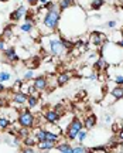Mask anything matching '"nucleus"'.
I'll return each mask as SVG.
<instances>
[{"label":"nucleus","mask_w":123,"mask_h":153,"mask_svg":"<svg viewBox=\"0 0 123 153\" xmlns=\"http://www.w3.org/2000/svg\"><path fill=\"white\" fill-rule=\"evenodd\" d=\"M101 55L109 62V65H116V64L122 62L123 48H120L116 43H112L110 40H107L106 43L102 45Z\"/></svg>","instance_id":"f257e3e1"},{"label":"nucleus","mask_w":123,"mask_h":153,"mask_svg":"<svg viewBox=\"0 0 123 153\" xmlns=\"http://www.w3.org/2000/svg\"><path fill=\"white\" fill-rule=\"evenodd\" d=\"M59 22H61V11H47L45 10V16L43 19V26L45 27L47 33H54L59 28Z\"/></svg>","instance_id":"f03ea898"},{"label":"nucleus","mask_w":123,"mask_h":153,"mask_svg":"<svg viewBox=\"0 0 123 153\" xmlns=\"http://www.w3.org/2000/svg\"><path fill=\"white\" fill-rule=\"evenodd\" d=\"M17 123L23 128H28V129H33L36 126V116L30 112V108H23L17 114Z\"/></svg>","instance_id":"7ed1b4c3"},{"label":"nucleus","mask_w":123,"mask_h":153,"mask_svg":"<svg viewBox=\"0 0 123 153\" xmlns=\"http://www.w3.org/2000/svg\"><path fill=\"white\" fill-rule=\"evenodd\" d=\"M81 129H84V122L78 118V116H74L71 122L68 123V126L65 128V136L68 140H75V137L78 135V132Z\"/></svg>","instance_id":"20e7f679"},{"label":"nucleus","mask_w":123,"mask_h":153,"mask_svg":"<svg viewBox=\"0 0 123 153\" xmlns=\"http://www.w3.org/2000/svg\"><path fill=\"white\" fill-rule=\"evenodd\" d=\"M50 43H48V51L51 55H55V57H59V55H62L67 51L64 48V45H62V41H61V38H55V36H50Z\"/></svg>","instance_id":"39448f33"},{"label":"nucleus","mask_w":123,"mask_h":153,"mask_svg":"<svg viewBox=\"0 0 123 153\" xmlns=\"http://www.w3.org/2000/svg\"><path fill=\"white\" fill-rule=\"evenodd\" d=\"M107 40L109 38H107L106 34L101 33V31H91V34H89V43L96 45V47H102Z\"/></svg>","instance_id":"423d86ee"},{"label":"nucleus","mask_w":123,"mask_h":153,"mask_svg":"<svg viewBox=\"0 0 123 153\" xmlns=\"http://www.w3.org/2000/svg\"><path fill=\"white\" fill-rule=\"evenodd\" d=\"M31 85L37 91H45V89H48V78L45 75L34 76L31 79Z\"/></svg>","instance_id":"0eeeda50"},{"label":"nucleus","mask_w":123,"mask_h":153,"mask_svg":"<svg viewBox=\"0 0 123 153\" xmlns=\"http://www.w3.org/2000/svg\"><path fill=\"white\" fill-rule=\"evenodd\" d=\"M61 118L62 116L59 114H57L54 109H47V111H44V114H43V119L47 123H59Z\"/></svg>","instance_id":"6e6552de"},{"label":"nucleus","mask_w":123,"mask_h":153,"mask_svg":"<svg viewBox=\"0 0 123 153\" xmlns=\"http://www.w3.org/2000/svg\"><path fill=\"white\" fill-rule=\"evenodd\" d=\"M34 27H36L34 19L27 14V16L24 17V23L20 26V31H23V33H31L33 30H34Z\"/></svg>","instance_id":"1a4fd4ad"},{"label":"nucleus","mask_w":123,"mask_h":153,"mask_svg":"<svg viewBox=\"0 0 123 153\" xmlns=\"http://www.w3.org/2000/svg\"><path fill=\"white\" fill-rule=\"evenodd\" d=\"M107 67H109V62H107L103 57H98L96 58V61H93V65H92V68L95 70V71H98V72H101V71H105Z\"/></svg>","instance_id":"9d476101"},{"label":"nucleus","mask_w":123,"mask_h":153,"mask_svg":"<svg viewBox=\"0 0 123 153\" xmlns=\"http://www.w3.org/2000/svg\"><path fill=\"white\" fill-rule=\"evenodd\" d=\"M96 122H98L96 115L89 114L85 118V120H84V128H85L86 131H91L92 128H95V126H96Z\"/></svg>","instance_id":"9b49d317"},{"label":"nucleus","mask_w":123,"mask_h":153,"mask_svg":"<svg viewBox=\"0 0 123 153\" xmlns=\"http://www.w3.org/2000/svg\"><path fill=\"white\" fill-rule=\"evenodd\" d=\"M27 97H28V94H24L21 91L13 92V102L17 105H24L27 102Z\"/></svg>","instance_id":"f8f14e48"},{"label":"nucleus","mask_w":123,"mask_h":153,"mask_svg":"<svg viewBox=\"0 0 123 153\" xmlns=\"http://www.w3.org/2000/svg\"><path fill=\"white\" fill-rule=\"evenodd\" d=\"M76 4V0H59L58 1V7H59V11L64 13L65 10H68L70 7Z\"/></svg>","instance_id":"ddd939ff"},{"label":"nucleus","mask_w":123,"mask_h":153,"mask_svg":"<svg viewBox=\"0 0 123 153\" xmlns=\"http://www.w3.org/2000/svg\"><path fill=\"white\" fill-rule=\"evenodd\" d=\"M71 79V74L70 72H59L58 76H57V85L62 87L65 84H68Z\"/></svg>","instance_id":"4468645a"},{"label":"nucleus","mask_w":123,"mask_h":153,"mask_svg":"<svg viewBox=\"0 0 123 153\" xmlns=\"http://www.w3.org/2000/svg\"><path fill=\"white\" fill-rule=\"evenodd\" d=\"M55 150H58L61 153H72V146L68 142L55 143Z\"/></svg>","instance_id":"2eb2a0df"},{"label":"nucleus","mask_w":123,"mask_h":153,"mask_svg":"<svg viewBox=\"0 0 123 153\" xmlns=\"http://www.w3.org/2000/svg\"><path fill=\"white\" fill-rule=\"evenodd\" d=\"M40 150H53L55 149V143L50 142V140H41V142H37V146Z\"/></svg>","instance_id":"dca6fc26"},{"label":"nucleus","mask_w":123,"mask_h":153,"mask_svg":"<svg viewBox=\"0 0 123 153\" xmlns=\"http://www.w3.org/2000/svg\"><path fill=\"white\" fill-rule=\"evenodd\" d=\"M110 97H112L115 101H118V99H122L123 98V85H118V87H115L110 91Z\"/></svg>","instance_id":"f3484780"},{"label":"nucleus","mask_w":123,"mask_h":153,"mask_svg":"<svg viewBox=\"0 0 123 153\" xmlns=\"http://www.w3.org/2000/svg\"><path fill=\"white\" fill-rule=\"evenodd\" d=\"M37 139L34 135H28V136L23 137V146H33V148H36L37 146Z\"/></svg>","instance_id":"a211bd4d"},{"label":"nucleus","mask_w":123,"mask_h":153,"mask_svg":"<svg viewBox=\"0 0 123 153\" xmlns=\"http://www.w3.org/2000/svg\"><path fill=\"white\" fill-rule=\"evenodd\" d=\"M1 37L4 38V40H11V38L14 37V33H13V26H11V24H7V26L3 28Z\"/></svg>","instance_id":"6ab92c4d"},{"label":"nucleus","mask_w":123,"mask_h":153,"mask_svg":"<svg viewBox=\"0 0 123 153\" xmlns=\"http://www.w3.org/2000/svg\"><path fill=\"white\" fill-rule=\"evenodd\" d=\"M45 129L44 128H37L36 131H34V136L37 139L38 142H41V140H45Z\"/></svg>","instance_id":"aec40b11"},{"label":"nucleus","mask_w":123,"mask_h":153,"mask_svg":"<svg viewBox=\"0 0 123 153\" xmlns=\"http://www.w3.org/2000/svg\"><path fill=\"white\" fill-rule=\"evenodd\" d=\"M16 53H17V51H16V47H13V45H11V47H7V48L3 51V57H4L7 61H10V58L14 54H16Z\"/></svg>","instance_id":"412c9836"},{"label":"nucleus","mask_w":123,"mask_h":153,"mask_svg":"<svg viewBox=\"0 0 123 153\" xmlns=\"http://www.w3.org/2000/svg\"><path fill=\"white\" fill-rule=\"evenodd\" d=\"M113 109H115V112H116L119 116L123 118V98L116 101V104L113 105Z\"/></svg>","instance_id":"4be33fe9"},{"label":"nucleus","mask_w":123,"mask_h":153,"mask_svg":"<svg viewBox=\"0 0 123 153\" xmlns=\"http://www.w3.org/2000/svg\"><path fill=\"white\" fill-rule=\"evenodd\" d=\"M105 6V0H91V10H101Z\"/></svg>","instance_id":"5701e85b"},{"label":"nucleus","mask_w":123,"mask_h":153,"mask_svg":"<svg viewBox=\"0 0 123 153\" xmlns=\"http://www.w3.org/2000/svg\"><path fill=\"white\" fill-rule=\"evenodd\" d=\"M11 125V120L4 118V116H0V131H6L9 126Z\"/></svg>","instance_id":"b1692460"},{"label":"nucleus","mask_w":123,"mask_h":153,"mask_svg":"<svg viewBox=\"0 0 123 153\" xmlns=\"http://www.w3.org/2000/svg\"><path fill=\"white\" fill-rule=\"evenodd\" d=\"M91 152L88 148H85L82 143H79V145H76V146H72V153H88Z\"/></svg>","instance_id":"393cba45"},{"label":"nucleus","mask_w":123,"mask_h":153,"mask_svg":"<svg viewBox=\"0 0 123 153\" xmlns=\"http://www.w3.org/2000/svg\"><path fill=\"white\" fill-rule=\"evenodd\" d=\"M86 136H88V131L84 128V129H81V131L78 132V135H76V137H75V140H78L79 143H82L86 139Z\"/></svg>","instance_id":"a878e982"},{"label":"nucleus","mask_w":123,"mask_h":153,"mask_svg":"<svg viewBox=\"0 0 123 153\" xmlns=\"http://www.w3.org/2000/svg\"><path fill=\"white\" fill-rule=\"evenodd\" d=\"M10 22H13V23H17V22H20V20H21L23 17H21V14H20V13H19V11L17 10H13L10 13Z\"/></svg>","instance_id":"bb28decb"},{"label":"nucleus","mask_w":123,"mask_h":153,"mask_svg":"<svg viewBox=\"0 0 123 153\" xmlns=\"http://www.w3.org/2000/svg\"><path fill=\"white\" fill-rule=\"evenodd\" d=\"M58 139H59L58 135L51 133V132H45V140H50V142H54V143H58Z\"/></svg>","instance_id":"cd10ccee"},{"label":"nucleus","mask_w":123,"mask_h":153,"mask_svg":"<svg viewBox=\"0 0 123 153\" xmlns=\"http://www.w3.org/2000/svg\"><path fill=\"white\" fill-rule=\"evenodd\" d=\"M11 79L10 71H0V82H7Z\"/></svg>","instance_id":"c85d7f7f"},{"label":"nucleus","mask_w":123,"mask_h":153,"mask_svg":"<svg viewBox=\"0 0 123 153\" xmlns=\"http://www.w3.org/2000/svg\"><path fill=\"white\" fill-rule=\"evenodd\" d=\"M33 78H34V70L28 68V70H27V72L23 75V79H24V81H31Z\"/></svg>","instance_id":"c756f323"},{"label":"nucleus","mask_w":123,"mask_h":153,"mask_svg":"<svg viewBox=\"0 0 123 153\" xmlns=\"http://www.w3.org/2000/svg\"><path fill=\"white\" fill-rule=\"evenodd\" d=\"M33 60H34V61H26L24 64H26V65L28 67V68L34 70V68H37V67H38V58L36 57V58H33Z\"/></svg>","instance_id":"7c9ffc66"},{"label":"nucleus","mask_w":123,"mask_h":153,"mask_svg":"<svg viewBox=\"0 0 123 153\" xmlns=\"http://www.w3.org/2000/svg\"><path fill=\"white\" fill-rule=\"evenodd\" d=\"M7 48V40H4L3 37H0V53H3Z\"/></svg>","instance_id":"2f4dec72"},{"label":"nucleus","mask_w":123,"mask_h":153,"mask_svg":"<svg viewBox=\"0 0 123 153\" xmlns=\"http://www.w3.org/2000/svg\"><path fill=\"white\" fill-rule=\"evenodd\" d=\"M54 111H55L57 114H59V115H61V116H62V115L65 114L64 106H62V105H61V104H59V105H55V108H54Z\"/></svg>","instance_id":"473e14b6"},{"label":"nucleus","mask_w":123,"mask_h":153,"mask_svg":"<svg viewBox=\"0 0 123 153\" xmlns=\"http://www.w3.org/2000/svg\"><path fill=\"white\" fill-rule=\"evenodd\" d=\"M91 152H109V150H107V146H95L92 148Z\"/></svg>","instance_id":"72a5a7b5"},{"label":"nucleus","mask_w":123,"mask_h":153,"mask_svg":"<svg viewBox=\"0 0 123 153\" xmlns=\"http://www.w3.org/2000/svg\"><path fill=\"white\" fill-rule=\"evenodd\" d=\"M36 148H33V146H23V153H34L36 150H34Z\"/></svg>","instance_id":"f704fd0d"},{"label":"nucleus","mask_w":123,"mask_h":153,"mask_svg":"<svg viewBox=\"0 0 123 153\" xmlns=\"http://www.w3.org/2000/svg\"><path fill=\"white\" fill-rule=\"evenodd\" d=\"M116 24H118V23L115 22V20H110V22L106 23V27L107 28H115V27H116Z\"/></svg>","instance_id":"c9c22d12"},{"label":"nucleus","mask_w":123,"mask_h":153,"mask_svg":"<svg viewBox=\"0 0 123 153\" xmlns=\"http://www.w3.org/2000/svg\"><path fill=\"white\" fill-rule=\"evenodd\" d=\"M6 105H7V101L4 98H0V108H4Z\"/></svg>","instance_id":"e433bc0d"},{"label":"nucleus","mask_w":123,"mask_h":153,"mask_svg":"<svg viewBox=\"0 0 123 153\" xmlns=\"http://www.w3.org/2000/svg\"><path fill=\"white\" fill-rule=\"evenodd\" d=\"M118 137H119V140H120V142H123V129H119Z\"/></svg>","instance_id":"4c0bfd02"},{"label":"nucleus","mask_w":123,"mask_h":153,"mask_svg":"<svg viewBox=\"0 0 123 153\" xmlns=\"http://www.w3.org/2000/svg\"><path fill=\"white\" fill-rule=\"evenodd\" d=\"M27 3L30 6H36V4H38V0H26Z\"/></svg>","instance_id":"58836bf2"},{"label":"nucleus","mask_w":123,"mask_h":153,"mask_svg":"<svg viewBox=\"0 0 123 153\" xmlns=\"http://www.w3.org/2000/svg\"><path fill=\"white\" fill-rule=\"evenodd\" d=\"M112 115H106V116H105V122H106V123H110V122H112Z\"/></svg>","instance_id":"ea45409f"},{"label":"nucleus","mask_w":123,"mask_h":153,"mask_svg":"<svg viewBox=\"0 0 123 153\" xmlns=\"http://www.w3.org/2000/svg\"><path fill=\"white\" fill-rule=\"evenodd\" d=\"M116 44H118V45L120 47V48H123V38H120L119 41H116Z\"/></svg>","instance_id":"a19ab883"},{"label":"nucleus","mask_w":123,"mask_h":153,"mask_svg":"<svg viewBox=\"0 0 123 153\" xmlns=\"http://www.w3.org/2000/svg\"><path fill=\"white\" fill-rule=\"evenodd\" d=\"M4 92V85H3V82H0V94Z\"/></svg>","instance_id":"79ce46f5"},{"label":"nucleus","mask_w":123,"mask_h":153,"mask_svg":"<svg viewBox=\"0 0 123 153\" xmlns=\"http://www.w3.org/2000/svg\"><path fill=\"white\" fill-rule=\"evenodd\" d=\"M0 1H1V3H6V1H9V0H0Z\"/></svg>","instance_id":"37998d69"},{"label":"nucleus","mask_w":123,"mask_h":153,"mask_svg":"<svg viewBox=\"0 0 123 153\" xmlns=\"http://www.w3.org/2000/svg\"><path fill=\"white\" fill-rule=\"evenodd\" d=\"M120 34H122V38H123V28H122V30H120Z\"/></svg>","instance_id":"c03bdc74"},{"label":"nucleus","mask_w":123,"mask_h":153,"mask_svg":"<svg viewBox=\"0 0 123 153\" xmlns=\"http://www.w3.org/2000/svg\"><path fill=\"white\" fill-rule=\"evenodd\" d=\"M122 7H123V4H122Z\"/></svg>","instance_id":"a18cd8bd"}]
</instances>
